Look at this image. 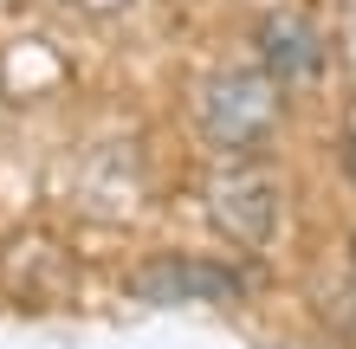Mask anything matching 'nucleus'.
<instances>
[{
	"mask_svg": "<svg viewBox=\"0 0 356 349\" xmlns=\"http://www.w3.org/2000/svg\"><path fill=\"white\" fill-rule=\"evenodd\" d=\"M207 220L234 246H272V233H279V188L253 169V155H234L207 181Z\"/></svg>",
	"mask_w": 356,
	"mask_h": 349,
	"instance_id": "obj_3",
	"label": "nucleus"
},
{
	"mask_svg": "<svg viewBox=\"0 0 356 349\" xmlns=\"http://www.w3.org/2000/svg\"><path fill=\"white\" fill-rule=\"evenodd\" d=\"M253 65H259L279 91H311V85H324V65H330L324 26H318L305 7H272L259 26H253Z\"/></svg>",
	"mask_w": 356,
	"mask_h": 349,
	"instance_id": "obj_2",
	"label": "nucleus"
},
{
	"mask_svg": "<svg viewBox=\"0 0 356 349\" xmlns=\"http://www.w3.org/2000/svg\"><path fill=\"white\" fill-rule=\"evenodd\" d=\"M195 130L220 155H259L285 130V91L259 65H227L207 71L195 91Z\"/></svg>",
	"mask_w": 356,
	"mask_h": 349,
	"instance_id": "obj_1",
	"label": "nucleus"
},
{
	"mask_svg": "<svg viewBox=\"0 0 356 349\" xmlns=\"http://www.w3.org/2000/svg\"><path fill=\"white\" fill-rule=\"evenodd\" d=\"M72 7H78V13H91V19H111V13L130 7V0H72Z\"/></svg>",
	"mask_w": 356,
	"mask_h": 349,
	"instance_id": "obj_5",
	"label": "nucleus"
},
{
	"mask_svg": "<svg viewBox=\"0 0 356 349\" xmlns=\"http://www.w3.org/2000/svg\"><path fill=\"white\" fill-rule=\"evenodd\" d=\"M343 175L356 181V130H350V142H343Z\"/></svg>",
	"mask_w": 356,
	"mask_h": 349,
	"instance_id": "obj_6",
	"label": "nucleus"
},
{
	"mask_svg": "<svg viewBox=\"0 0 356 349\" xmlns=\"http://www.w3.org/2000/svg\"><path fill=\"white\" fill-rule=\"evenodd\" d=\"M240 291H246V272L220 265V259L162 253L149 265H136V298H149V304H220V298H240Z\"/></svg>",
	"mask_w": 356,
	"mask_h": 349,
	"instance_id": "obj_4",
	"label": "nucleus"
},
{
	"mask_svg": "<svg viewBox=\"0 0 356 349\" xmlns=\"http://www.w3.org/2000/svg\"><path fill=\"white\" fill-rule=\"evenodd\" d=\"M350 278H356V233H350Z\"/></svg>",
	"mask_w": 356,
	"mask_h": 349,
	"instance_id": "obj_7",
	"label": "nucleus"
}]
</instances>
